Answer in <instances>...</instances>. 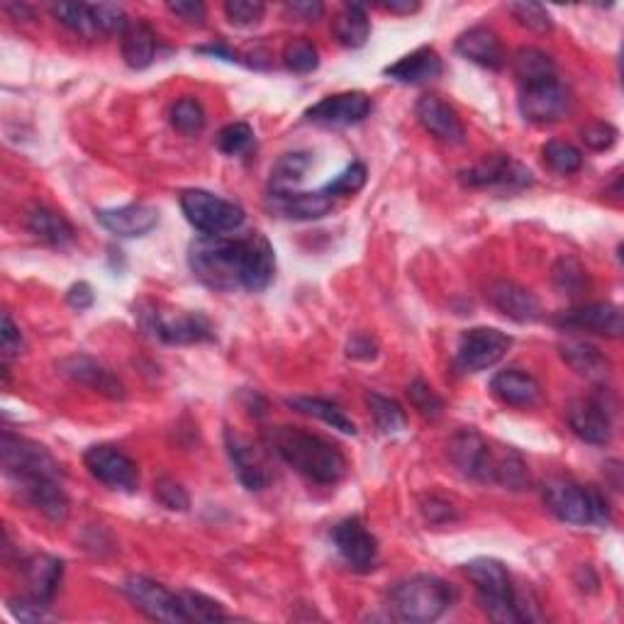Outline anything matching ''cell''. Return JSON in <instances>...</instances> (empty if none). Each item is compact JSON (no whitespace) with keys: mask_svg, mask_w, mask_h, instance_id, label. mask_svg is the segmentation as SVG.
Masks as SVG:
<instances>
[{"mask_svg":"<svg viewBox=\"0 0 624 624\" xmlns=\"http://www.w3.org/2000/svg\"><path fill=\"white\" fill-rule=\"evenodd\" d=\"M188 264L193 276L217 293H262L276 276V252L262 232L244 237L201 235L191 244Z\"/></svg>","mask_w":624,"mask_h":624,"instance_id":"1","label":"cell"},{"mask_svg":"<svg viewBox=\"0 0 624 624\" xmlns=\"http://www.w3.org/2000/svg\"><path fill=\"white\" fill-rule=\"evenodd\" d=\"M266 449L296 469L305 479L320 485H335L347 475V459L339 447L325 437L305 432L300 427H268Z\"/></svg>","mask_w":624,"mask_h":624,"instance_id":"2","label":"cell"},{"mask_svg":"<svg viewBox=\"0 0 624 624\" xmlns=\"http://www.w3.org/2000/svg\"><path fill=\"white\" fill-rule=\"evenodd\" d=\"M457 591L437 576H412L393 585L390 591V607L402 622H434L454 605Z\"/></svg>","mask_w":624,"mask_h":624,"instance_id":"3","label":"cell"},{"mask_svg":"<svg viewBox=\"0 0 624 624\" xmlns=\"http://www.w3.org/2000/svg\"><path fill=\"white\" fill-rule=\"evenodd\" d=\"M463 571H467L469 581L473 583L483 613L493 622L518 624V622L528 620L522 605L518 603L515 589H512L510 573L503 564H500V561L473 559L467 566H463Z\"/></svg>","mask_w":624,"mask_h":624,"instance_id":"4","label":"cell"},{"mask_svg":"<svg viewBox=\"0 0 624 624\" xmlns=\"http://www.w3.org/2000/svg\"><path fill=\"white\" fill-rule=\"evenodd\" d=\"M542 498L549 512L566 524H605L610 522L607 498L593 485H581L571 479H549L542 485Z\"/></svg>","mask_w":624,"mask_h":624,"instance_id":"5","label":"cell"},{"mask_svg":"<svg viewBox=\"0 0 624 624\" xmlns=\"http://www.w3.org/2000/svg\"><path fill=\"white\" fill-rule=\"evenodd\" d=\"M137 315L146 333L162 339L164 345H201V341L215 339L211 323L201 313H183L158 303H142Z\"/></svg>","mask_w":624,"mask_h":624,"instance_id":"6","label":"cell"},{"mask_svg":"<svg viewBox=\"0 0 624 624\" xmlns=\"http://www.w3.org/2000/svg\"><path fill=\"white\" fill-rule=\"evenodd\" d=\"M0 467L16 483L30 479H61V463L42 444L8 430L0 437Z\"/></svg>","mask_w":624,"mask_h":624,"instance_id":"7","label":"cell"},{"mask_svg":"<svg viewBox=\"0 0 624 624\" xmlns=\"http://www.w3.org/2000/svg\"><path fill=\"white\" fill-rule=\"evenodd\" d=\"M181 211L188 223L203 235H229L244 225V211L232 201L201 188L181 193Z\"/></svg>","mask_w":624,"mask_h":624,"instance_id":"8","label":"cell"},{"mask_svg":"<svg viewBox=\"0 0 624 624\" xmlns=\"http://www.w3.org/2000/svg\"><path fill=\"white\" fill-rule=\"evenodd\" d=\"M459 181L469 188L522 191L532 186L534 174L510 154H491L475 166L463 168L459 174Z\"/></svg>","mask_w":624,"mask_h":624,"instance_id":"9","label":"cell"},{"mask_svg":"<svg viewBox=\"0 0 624 624\" xmlns=\"http://www.w3.org/2000/svg\"><path fill=\"white\" fill-rule=\"evenodd\" d=\"M512 337L495 327H473L459 337L457 369L461 374H481L505 357Z\"/></svg>","mask_w":624,"mask_h":624,"instance_id":"10","label":"cell"},{"mask_svg":"<svg viewBox=\"0 0 624 624\" xmlns=\"http://www.w3.org/2000/svg\"><path fill=\"white\" fill-rule=\"evenodd\" d=\"M83 463L95 481L113 488V491L134 493L140 488V469L125 451L110 444L91 447L83 454Z\"/></svg>","mask_w":624,"mask_h":624,"instance_id":"11","label":"cell"},{"mask_svg":"<svg viewBox=\"0 0 624 624\" xmlns=\"http://www.w3.org/2000/svg\"><path fill=\"white\" fill-rule=\"evenodd\" d=\"M122 593L130 597V603L156 622H186L181 607V595L171 593L166 585L144 576H130L122 583Z\"/></svg>","mask_w":624,"mask_h":624,"instance_id":"12","label":"cell"},{"mask_svg":"<svg viewBox=\"0 0 624 624\" xmlns=\"http://www.w3.org/2000/svg\"><path fill=\"white\" fill-rule=\"evenodd\" d=\"M571 110V93L559 79L520 89V113L534 125H552Z\"/></svg>","mask_w":624,"mask_h":624,"instance_id":"13","label":"cell"},{"mask_svg":"<svg viewBox=\"0 0 624 624\" xmlns=\"http://www.w3.org/2000/svg\"><path fill=\"white\" fill-rule=\"evenodd\" d=\"M333 544L339 556L347 561L354 571H371L378 564V540L366 530L359 518H347L333 530Z\"/></svg>","mask_w":624,"mask_h":624,"instance_id":"14","label":"cell"},{"mask_svg":"<svg viewBox=\"0 0 624 624\" xmlns=\"http://www.w3.org/2000/svg\"><path fill=\"white\" fill-rule=\"evenodd\" d=\"M449 459L454 463L461 475L471 481L488 483V471H491L493 442H488L475 430H459L449 439Z\"/></svg>","mask_w":624,"mask_h":624,"instance_id":"15","label":"cell"},{"mask_svg":"<svg viewBox=\"0 0 624 624\" xmlns=\"http://www.w3.org/2000/svg\"><path fill=\"white\" fill-rule=\"evenodd\" d=\"M566 420L571 432L585 444L605 447L613 442V418H610L605 400L601 398H581L569 402Z\"/></svg>","mask_w":624,"mask_h":624,"instance_id":"16","label":"cell"},{"mask_svg":"<svg viewBox=\"0 0 624 624\" xmlns=\"http://www.w3.org/2000/svg\"><path fill=\"white\" fill-rule=\"evenodd\" d=\"M371 113V98L361 91L327 95L320 103H315L310 110H305V117L317 125L329 127H349L366 120Z\"/></svg>","mask_w":624,"mask_h":624,"instance_id":"17","label":"cell"},{"mask_svg":"<svg viewBox=\"0 0 624 624\" xmlns=\"http://www.w3.org/2000/svg\"><path fill=\"white\" fill-rule=\"evenodd\" d=\"M559 327L566 329H585V333H595L601 337L620 339L624 333L622 310L613 303H585L579 308H571L556 315L554 320Z\"/></svg>","mask_w":624,"mask_h":624,"instance_id":"18","label":"cell"},{"mask_svg":"<svg viewBox=\"0 0 624 624\" xmlns=\"http://www.w3.org/2000/svg\"><path fill=\"white\" fill-rule=\"evenodd\" d=\"M225 444L232 467L237 471V479L244 483L247 491H264L272 483V473H268V463L264 459V451L249 442L247 437L229 430L225 432Z\"/></svg>","mask_w":624,"mask_h":624,"instance_id":"19","label":"cell"},{"mask_svg":"<svg viewBox=\"0 0 624 624\" xmlns=\"http://www.w3.org/2000/svg\"><path fill=\"white\" fill-rule=\"evenodd\" d=\"M59 374L69 378L71 383L91 388L108 400L125 398V386H122L120 378L110 369H105L101 361L85 357V354H76V357L59 361Z\"/></svg>","mask_w":624,"mask_h":624,"instance_id":"20","label":"cell"},{"mask_svg":"<svg viewBox=\"0 0 624 624\" xmlns=\"http://www.w3.org/2000/svg\"><path fill=\"white\" fill-rule=\"evenodd\" d=\"M333 195L325 188L315 193H296V191H268L266 205L268 211L278 217L298 219V223H310V219H320L335 207Z\"/></svg>","mask_w":624,"mask_h":624,"instance_id":"21","label":"cell"},{"mask_svg":"<svg viewBox=\"0 0 624 624\" xmlns=\"http://www.w3.org/2000/svg\"><path fill=\"white\" fill-rule=\"evenodd\" d=\"M485 298L498 313H503L510 320L520 325H532L542 320L540 298H536L530 288L512 284V280H495V284L485 290Z\"/></svg>","mask_w":624,"mask_h":624,"instance_id":"22","label":"cell"},{"mask_svg":"<svg viewBox=\"0 0 624 624\" xmlns=\"http://www.w3.org/2000/svg\"><path fill=\"white\" fill-rule=\"evenodd\" d=\"M415 115H418L420 125L439 142L463 144V140H467V130H463L459 113L449 103H444L442 98L422 95L420 101L415 103Z\"/></svg>","mask_w":624,"mask_h":624,"instance_id":"23","label":"cell"},{"mask_svg":"<svg viewBox=\"0 0 624 624\" xmlns=\"http://www.w3.org/2000/svg\"><path fill=\"white\" fill-rule=\"evenodd\" d=\"M95 219L108 232H113L120 239H134L144 237L156 227L158 211L144 203H130L122 207H105V211H95Z\"/></svg>","mask_w":624,"mask_h":624,"instance_id":"24","label":"cell"},{"mask_svg":"<svg viewBox=\"0 0 624 624\" xmlns=\"http://www.w3.org/2000/svg\"><path fill=\"white\" fill-rule=\"evenodd\" d=\"M20 573L28 583V593L37 601L52 603L59 591L61 576H64V561L49 554H32L20 564Z\"/></svg>","mask_w":624,"mask_h":624,"instance_id":"25","label":"cell"},{"mask_svg":"<svg viewBox=\"0 0 624 624\" xmlns=\"http://www.w3.org/2000/svg\"><path fill=\"white\" fill-rule=\"evenodd\" d=\"M559 354H561V359L569 364L571 371L589 378V381L601 383L610 376V371H613V364H610L605 354L595 345H591V341L579 339V337H566L564 341H561Z\"/></svg>","mask_w":624,"mask_h":624,"instance_id":"26","label":"cell"},{"mask_svg":"<svg viewBox=\"0 0 624 624\" xmlns=\"http://www.w3.org/2000/svg\"><path fill=\"white\" fill-rule=\"evenodd\" d=\"M22 498L28 503L42 512L49 522L61 524L69 518V495L64 488H61V479H30L18 483Z\"/></svg>","mask_w":624,"mask_h":624,"instance_id":"27","label":"cell"},{"mask_svg":"<svg viewBox=\"0 0 624 624\" xmlns=\"http://www.w3.org/2000/svg\"><path fill=\"white\" fill-rule=\"evenodd\" d=\"M24 227H28L30 235L34 239H40L47 247H57V249H64L69 244L76 239V229L69 223V219L52 211V207H44V205H34L24 215Z\"/></svg>","mask_w":624,"mask_h":624,"instance_id":"28","label":"cell"},{"mask_svg":"<svg viewBox=\"0 0 624 624\" xmlns=\"http://www.w3.org/2000/svg\"><path fill=\"white\" fill-rule=\"evenodd\" d=\"M457 52L483 69L500 71L505 67L503 44H500L498 34L488 28H471L469 32H463L457 40Z\"/></svg>","mask_w":624,"mask_h":624,"instance_id":"29","label":"cell"},{"mask_svg":"<svg viewBox=\"0 0 624 624\" xmlns=\"http://www.w3.org/2000/svg\"><path fill=\"white\" fill-rule=\"evenodd\" d=\"M442 57H439L432 47H420L402 57L396 64L386 67V76L406 85H418L442 76Z\"/></svg>","mask_w":624,"mask_h":624,"instance_id":"30","label":"cell"},{"mask_svg":"<svg viewBox=\"0 0 624 624\" xmlns=\"http://www.w3.org/2000/svg\"><path fill=\"white\" fill-rule=\"evenodd\" d=\"M491 393L510 408H532L542 398V386L534 376L520 369H508L493 376Z\"/></svg>","mask_w":624,"mask_h":624,"instance_id":"31","label":"cell"},{"mask_svg":"<svg viewBox=\"0 0 624 624\" xmlns=\"http://www.w3.org/2000/svg\"><path fill=\"white\" fill-rule=\"evenodd\" d=\"M122 59L134 71H142L152 67L156 57V34L146 22H132L130 28L122 32Z\"/></svg>","mask_w":624,"mask_h":624,"instance_id":"32","label":"cell"},{"mask_svg":"<svg viewBox=\"0 0 624 624\" xmlns=\"http://www.w3.org/2000/svg\"><path fill=\"white\" fill-rule=\"evenodd\" d=\"M333 32L337 37V42L341 47H349V49H359L366 42H369L371 37V20H369V12H366L364 6L357 3H347L341 8L335 22H333Z\"/></svg>","mask_w":624,"mask_h":624,"instance_id":"33","label":"cell"},{"mask_svg":"<svg viewBox=\"0 0 624 624\" xmlns=\"http://www.w3.org/2000/svg\"><path fill=\"white\" fill-rule=\"evenodd\" d=\"M512 71H515L520 89H524V85L559 79L554 59L546 52H542V49H534V47L518 49V54L512 57Z\"/></svg>","mask_w":624,"mask_h":624,"instance_id":"34","label":"cell"},{"mask_svg":"<svg viewBox=\"0 0 624 624\" xmlns=\"http://www.w3.org/2000/svg\"><path fill=\"white\" fill-rule=\"evenodd\" d=\"M288 408L298 410L303 415H310V418L320 420L325 424L333 427V430H339L341 434H357V424L349 418V415L341 410L337 402L325 400V398H310V396H300V398H288Z\"/></svg>","mask_w":624,"mask_h":624,"instance_id":"35","label":"cell"},{"mask_svg":"<svg viewBox=\"0 0 624 624\" xmlns=\"http://www.w3.org/2000/svg\"><path fill=\"white\" fill-rule=\"evenodd\" d=\"M310 164L313 158L305 152H290L280 156L272 168V191H290L296 183L303 181Z\"/></svg>","mask_w":624,"mask_h":624,"instance_id":"36","label":"cell"},{"mask_svg":"<svg viewBox=\"0 0 624 624\" xmlns=\"http://www.w3.org/2000/svg\"><path fill=\"white\" fill-rule=\"evenodd\" d=\"M366 402H369L378 432H381V434H398V432L406 430L408 418L396 400H390L386 396H378V393H369V396H366Z\"/></svg>","mask_w":624,"mask_h":624,"instance_id":"37","label":"cell"},{"mask_svg":"<svg viewBox=\"0 0 624 624\" xmlns=\"http://www.w3.org/2000/svg\"><path fill=\"white\" fill-rule=\"evenodd\" d=\"M542 156L544 164L561 176H571L583 168V152L571 142H561V140L546 142L542 146Z\"/></svg>","mask_w":624,"mask_h":624,"instance_id":"38","label":"cell"},{"mask_svg":"<svg viewBox=\"0 0 624 624\" xmlns=\"http://www.w3.org/2000/svg\"><path fill=\"white\" fill-rule=\"evenodd\" d=\"M171 125H174L186 137H195L205 130V110L198 98L186 95L171 108Z\"/></svg>","mask_w":624,"mask_h":624,"instance_id":"39","label":"cell"},{"mask_svg":"<svg viewBox=\"0 0 624 624\" xmlns=\"http://www.w3.org/2000/svg\"><path fill=\"white\" fill-rule=\"evenodd\" d=\"M178 595H181V607H183V615H186V622H219V620L232 617L223 605L215 603L213 597H207L203 593L183 591Z\"/></svg>","mask_w":624,"mask_h":624,"instance_id":"40","label":"cell"},{"mask_svg":"<svg viewBox=\"0 0 624 624\" xmlns=\"http://www.w3.org/2000/svg\"><path fill=\"white\" fill-rule=\"evenodd\" d=\"M52 16L71 32L83 34V37L98 34L91 6H85V3H59V6H52Z\"/></svg>","mask_w":624,"mask_h":624,"instance_id":"41","label":"cell"},{"mask_svg":"<svg viewBox=\"0 0 624 624\" xmlns=\"http://www.w3.org/2000/svg\"><path fill=\"white\" fill-rule=\"evenodd\" d=\"M215 146L227 156L247 154L254 146V130L247 125V122H232V125L217 132Z\"/></svg>","mask_w":624,"mask_h":624,"instance_id":"42","label":"cell"},{"mask_svg":"<svg viewBox=\"0 0 624 624\" xmlns=\"http://www.w3.org/2000/svg\"><path fill=\"white\" fill-rule=\"evenodd\" d=\"M408 398L412 402V408L418 410V415H422L424 420H437L444 410L442 398H439L434 393V388L422 381V378H415V381L408 386Z\"/></svg>","mask_w":624,"mask_h":624,"instance_id":"43","label":"cell"},{"mask_svg":"<svg viewBox=\"0 0 624 624\" xmlns=\"http://www.w3.org/2000/svg\"><path fill=\"white\" fill-rule=\"evenodd\" d=\"M284 61L293 73H313L320 67V54L317 47L308 40H293L284 49Z\"/></svg>","mask_w":624,"mask_h":624,"instance_id":"44","label":"cell"},{"mask_svg":"<svg viewBox=\"0 0 624 624\" xmlns=\"http://www.w3.org/2000/svg\"><path fill=\"white\" fill-rule=\"evenodd\" d=\"M508 10L512 12V18H515L522 28H528L532 32H552L554 22L552 16H549L546 8L540 3H510Z\"/></svg>","mask_w":624,"mask_h":624,"instance_id":"45","label":"cell"},{"mask_svg":"<svg viewBox=\"0 0 624 624\" xmlns=\"http://www.w3.org/2000/svg\"><path fill=\"white\" fill-rule=\"evenodd\" d=\"M93 8V20H95V30L98 34H120L130 28V18L127 12L122 10L120 6L113 3H98L91 6Z\"/></svg>","mask_w":624,"mask_h":624,"instance_id":"46","label":"cell"},{"mask_svg":"<svg viewBox=\"0 0 624 624\" xmlns=\"http://www.w3.org/2000/svg\"><path fill=\"white\" fill-rule=\"evenodd\" d=\"M554 284L569 296H579L589 286V276H585V268L576 259H559L554 266Z\"/></svg>","mask_w":624,"mask_h":624,"instance_id":"47","label":"cell"},{"mask_svg":"<svg viewBox=\"0 0 624 624\" xmlns=\"http://www.w3.org/2000/svg\"><path fill=\"white\" fill-rule=\"evenodd\" d=\"M366 176H369L366 166L361 162H354L341 171L339 176H335V181H329L325 191L333 195V198H339V195H354L366 186Z\"/></svg>","mask_w":624,"mask_h":624,"instance_id":"48","label":"cell"},{"mask_svg":"<svg viewBox=\"0 0 624 624\" xmlns=\"http://www.w3.org/2000/svg\"><path fill=\"white\" fill-rule=\"evenodd\" d=\"M264 12L266 8L259 0H227L225 3V16L237 28H252L264 18Z\"/></svg>","mask_w":624,"mask_h":624,"instance_id":"49","label":"cell"},{"mask_svg":"<svg viewBox=\"0 0 624 624\" xmlns=\"http://www.w3.org/2000/svg\"><path fill=\"white\" fill-rule=\"evenodd\" d=\"M154 498L166 510H174V512H186L191 508V498L186 493V488L176 483L174 479H158L154 483Z\"/></svg>","mask_w":624,"mask_h":624,"instance_id":"50","label":"cell"},{"mask_svg":"<svg viewBox=\"0 0 624 624\" xmlns=\"http://www.w3.org/2000/svg\"><path fill=\"white\" fill-rule=\"evenodd\" d=\"M617 137H620V132L615 125H610V122H591L589 127L581 130L583 144L593 152L613 150V146L617 144Z\"/></svg>","mask_w":624,"mask_h":624,"instance_id":"51","label":"cell"},{"mask_svg":"<svg viewBox=\"0 0 624 624\" xmlns=\"http://www.w3.org/2000/svg\"><path fill=\"white\" fill-rule=\"evenodd\" d=\"M8 607H10V613L16 615L18 620H22V622H40V620H44V615H47L49 603L37 601L34 595L24 593V595H20V597H10Z\"/></svg>","mask_w":624,"mask_h":624,"instance_id":"52","label":"cell"},{"mask_svg":"<svg viewBox=\"0 0 624 624\" xmlns=\"http://www.w3.org/2000/svg\"><path fill=\"white\" fill-rule=\"evenodd\" d=\"M0 347H3V359L10 361L12 357H18L22 349V335L20 327L12 323V317L6 313L3 315V329H0Z\"/></svg>","mask_w":624,"mask_h":624,"instance_id":"53","label":"cell"},{"mask_svg":"<svg viewBox=\"0 0 624 624\" xmlns=\"http://www.w3.org/2000/svg\"><path fill=\"white\" fill-rule=\"evenodd\" d=\"M168 10L183 22L198 24V28L205 20V6L198 3V0H176V3H168Z\"/></svg>","mask_w":624,"mask_h":624,"instance_id":"54","label":"cell"},{"mask_svg":"<svg viewBox=\"0 0 624 624\" xmlns=\"http://www.w3.org/2000/svg\"><path fill=\"white\" fill-rule=\"evenodd\" d=\"M67 303L71 305L73 310H89L91 305L95 303V296H93V288L89 284H76V286H71L69 293H67Z\"/></svg>","mask_w":624,"mask_h":624,"instance_id":"55","label":"cell"},{"mask_svg":"<svg viewBox=\"0 0 624 624\" xmlns=\"http://www.w3.org/2000/svg\"><path fill=\"white\" fill-rule=\"evenodd\" d=\"M347 354L354 359H374L376 357V341L366 335H357L347 347Z\"/></svg>","mask_w":624,"mask_h":624,"instance_id":"56","label":"cell"},{"mask_svg":"<svg viewBox=\"0 0 624 624\" xmlns=\"http://www.w3.org/2000/svg\"><path fill=\"white\" fill-rule=\"evenodd\" d=\"M195 52L198 54H211V57H217V59H225V61H237V64H242V59L237 52H232L229 47L225 44H211V47H195Z\"/></svg>","mask_w":624,"mask_h":624,"instance_id":"57","label":"cell"},{"mask_svg":"<svg viewBox=\"0 0 624 624\" xmlns=\"http://www.w3.org/2000/svg\"><path fill=\"white\" fill-rule=\"evenodd\" d=\"M288 10L296 12V16H303L305 20H317L325 12L323 3H288Z\"/></svg>","mask_w":624,"mask_h":624,"instance_id":"58","label":"cell"},{"mask_svg":"<svg viewBox=\"0 0 624 624\" xmlns=\"http://www.w3.org/2000/svg\"><path fill=\"white\" fill-rule=\"evenodd\" d=\"M381 8L388 12H398V16H410V12L420 10V3H410V0H386Z\"/></svg>","mask_w":624,"mask_h":624,"instance_id":"59","label":"cell"}]
</instances>
